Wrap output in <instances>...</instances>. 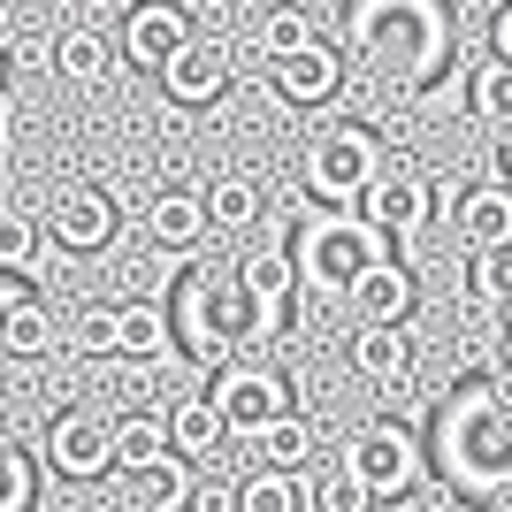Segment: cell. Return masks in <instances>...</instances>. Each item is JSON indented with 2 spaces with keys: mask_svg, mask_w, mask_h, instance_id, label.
Returning a JSON list of instances; mask_svg holds the SVG:
<instances>
[{
  "mask_svg": "<svg viewBox=\"0 0 512 512\" xmlns=\"http://www.w3.org/2000/svg\"><path fill=\"white\" fill-rule=\"evenodd\" d=\"M390 237L367 222L360 207H329V214H306L299 230H291V260H299V276L314 283L321 299H344L352 276H360L367 260H383Z\"/></svg>",
  "mask_w": 512,
  "mask_h": 512,
  "instance_id": "4",
  "label": "cell"
},
{
  "mask_svg": "<svg viewBox=\"0 0 512 512\" xmlns=\"http://www.w3.org/2000/svg\"><path fill=\"white\" fill-rule=\"evenodd\" d=\"M115 54H123V46L107 39L100 23H62V39L46 46V62H54V77H62V85H107Z\"/></svg>",
  "mask_w": 512,
  "mask_h": 512,
  "instance_id": "16",
  "label": "cell"
},
{
  "mask_svg": "<svg viewBox=\"0 0 512 512\" xmlns=\"http://www.w3.org/2000/svg\"><path fill=\"white\" fill-rule=\"evenodd\" d=\"M39 497V467H31V451L0 444V512H31Z\"/></svg>",
  "mask_w": 512,
  "mask_h": 512,
  "instance_id": "34",
  "label": "cell"
},
{
  "mask_svg": "<svg viewBox=\"0 0 512 512\" xmlns=\"http://www.w3.org/2000/svg\"><path fill=\"white\" fill-rule=\"evenodd\" d=\"M253 444H260V467H291V474H299L306 459H314V451H321V428L306 421L299 406H291V413H276V421L260 428Z\"/></svg>",
  "mask_w": 512,
  "mask_h": 512,
  "instance_id": "23",
  "label": "cell"
},
{
  "mask_svg": "<svg viewBox=\"0 0 512 512\" xmlns=\"http://www.w3.org/2000/svg\"><path fill=\"white\" fill-rule=\"evenodd\" d=\"M352 207L375 222V230L390 237V245H406V237H421L428 222H436V199H428V176L413 169H375L367 176V192L352 199Z\"/></svg>",
  "mask_w": 512,
  "mask_h": 512,
  "instance_id": "10",
  "label": "cell"
},
{
  "mask_svg": "<svg viewBox=\"0 0 512 512\" xmlns=\"http://www.w3.org/2000/svg\"><path fill=\"white\" fill-rule=\"evenodd\" d=\"M505 329H512V299H505Z\"/></svg>",
  "mask_w": 512,
  "mask_h": 512,
  "instance_id": "41",
  "label": "cell"
},
{
  "mask_svg": "<svg viewBox=\"0 0 512 512\" xmlns=\"http://www.w3.org/2000/svg\"><path fill=\"white\" fill-rule=\"evenodd\" d=\"M115 222H123V207H115L107 184H62V192L46 199V237H54L62 253H107V245H115Z\"/></svg>",
  "mask_w": 512,
  "mask_h": 512,
  "instance_id": "8",
  "label": "cell"
},
{
  "mask_svg": "<svg viewBox=\"0 0 512 512\" xmlns=\"http://www.w3.org/2000/svg\"><path fill=\"white\" fill-rule=\"evenodd\" d=\"M192 8H176V0H130V16H123V62L130 69H146V77H161L169 69L176 46H192Z\"/></svg>",
  "mask_w": 512,
  "mask_h": 512,
  "instance_id": "11",
  "label": "cell"
},
{
  "mask_svg": "<svg viewBox=\"0 0 512 512\" xmlns=\"http://www.w3.org/2000/svg\"><path fill=\"white\" fill-rule=\"evenodd\" d=\"M467 299H474V306H505V299H512V245H497V253H474V268H467Z\"/></svg>",
  "mask_w": 512,
  "mask_h": 512,
  "instance_id": "32",
  "label": "cell"
},
{
  "mask_svg": "<svg viewBox=\"0 0 512 512\" xmlns=\"http://www.w3.org/2000/svg\"><path fill=\"white\" fill-rule=\"evenodd\" d=\"M268 77H276V92L291 107H329L344 92V54L329 39L299 46V54H283V62H268Z\"/></svg>",
  "mask_w": 512,
  "mask_h": 512,
  "instance_id": "12",
  "label": "cell"
},
{
  "mask_svg": "<svg viewBox=\"0 0 512 512\" xmlns=\"http://www.w3.org/2000/svg\"><path fill=\"white\" fill-rule=\"evenodd\" d=\"M352 367H360L367 383H406L413 375V337L406 321H360V337H352Z\"/></svg>",
  "mask_w": 512,
  "mask_h": 512,
  "instance_id": "18",
  "label": "cell"
},
{
  "mask_svg": "<svg viewBox=\"0 0 512 512\" xmlns=\"http://www.w3.org/2000/svg\"><path fill=\"white\" fill-rule=\"evenodd\" d=\"M260 207H268V192H260L253 176H214V184H207V222L222 237H245L260 222Z\"/></svg>",
  "mask_w": 512,
  "mask_h": 512,
  "instance_id": "24",
  "label": "cell"
},
{
  "mask_svg": "<svg viewBox=\"0 0 512 512\" xmlns=\"http://www.w3.org/2000/svg\"><path fill=\"white\" fill-rule=\"evenodd\" d=\"M505 367H512V329H505Z\"/></svg>",
  "mask_w": 512,
  "mask_h": 512,
  "instance_id": "39",
  "label": "cell"
},
{
  "mask_svg": "<svg viewBox=\"0 0 512 512\" xmlns=\"http://www.w3.org/2000/svg\"><path fill=\"white\" fill-rule=\"evenodd\" d=\"M436 459L459 497H497L512 490V367L505 383H459L436 413Z\"/></svg>",
  "mask_w": 512,
  "mask_h": 512,
  "instance_id": "2",
  "label": "cell"
},
{
  "mask_svg": "<svg viewBox=\"0 0 512 512\" xmlns=\"http://www.w3.org/2000/svg\"><path fill=\"white\" fill-rule=\"evenodd\" d=\"M169 321H176V344H184L192 367H230L237 344L283 337L291 306H260L237 268H184V283H176V299H169Z\"/></svg>",
  "mask_w": 512,
  "mask_h": 512,
  "instance_id": "1",
  "label": "cell"
},
{
  "mask_svg": "<svg viewBox=\"0 0 512 512\" xmlns=\"http://www.w3.org/2000/svg\"><path fill=\"white\" fill-rule=\"evenodd\" d=\"M490 54H505V62H512V0L490 16Z\"/></svg>",
  "mask_w": 512,
  "mask_h": 512,
  "instance_id": "37",
  "label": "cell"
},
{
  "mask_svg": "<svg viewBox=\"0 0 512 512\" xmlns=\"http://www.w3.org/2000/svg\"><path fill=\"white\" fill-rule=\"evenodd\" d=\"M505 176H512V146H505Z\"/></svg>",
  "mask_w": 512,
  "mask_h": 512,
  "instance_id": "42",
  "label": "cell"
},
{
  "mask_svg": "<svg viewBox=\"0 0 512 512\" xmlns=\"http://www.w3.org/2000/svg\"><path fill=\"white\" fill-rule=\"evenodd\" d=\"M0 85H8V54H0Z\"/></svg>",
  "mask_w": 512,
  "mask_h": 512,
  "instance_id": "40",
  "label": "cell"
},
{
  "mask_svg": "<svg viewBox=\"0 0 512 512\" xmlns=\"http://www.w3.org/2000/svg\"><path fill=\"white\" fill-rule=\"evenodd\" d=\"M352 54L375 62L383 77H398L406 92H421L451 54L444 0H360L352 8Z\"/></svg>",
  "mask_w": 512,
  "mask_h": 512,
  "instance_id": "3",
  "label": "cell"
},
{
  "mask_svg": "<svg viewBox=\"0 0 512 512\" xmlns=\"http://www.w3.org/2000/svg\"><path fill=\"white\" fill-rule=\"evenodd\" d=\"M54 314H46V299L39 291H23L16 299V314H8V360H46V352H54Z\"/></svg>",
  "mask_w": 512,
  "mask_h": 512,
  "instance_id": "26",
  "label": "cell"
},
{
  "mask_svg": "<svg viewBox=\"0 0 512 512\" xmlns=\"http://www.w3.org/2000/svg\"><path fill=\"white\" fill-rule=\"evenodd\" d=\"M115 360L169 367V360H176V321H169V306H153V299H130V306H123V344H115Z\"/></svg>",
  "mask_w": 512,
  "mask_h": 512,
  "instance_id": "21",
  "label": "cell"
},
{
  "mask_svg": "<svg viewBox=\"0 0 512 512\" xmlns=\"http://www.w3.org/2000/svg\"><path fill=\"white\" fill-rule=\"evenodd\" d=\"M314 8H299V0H276L268 16H260V62H283V54H299V46H314Z\"/></svg>",
  "mask_w": 512,
  "mask_h": 512,
  "instance_id": "25",
  "label": "cell"
},
{
  "mask_svg": "<svg viewBox=\"0 0 512 512\" xmlns=\"http://www.w3.org/2000/svg\"><path fill=\"white\" fill-rule=\"evenodd\" d=\"M214 406H222L230 436H245V444H253L276 413H291V375H283V367H245V360H230V367H214Z\"/></svg>",
  "mask_w": 512,
  "mask_h": 512,
  "instance_id": "6",
  "label": "cell"
},
{
  "mask_svg": "<svg viewBox=\"0 0 512 512\" xmlns=\"http://www.w3.org/2000/svg\"><path fill=\"white\" fill-rule=\"evenodd\" d=\"M0 8H8V16H16V8H31V0H0Z\"/></svg>",
  "mask_w": 512,
  "mask_h": 512,
  "instance_id": "38",
  "label": "cell"
},
{
  "mask_svg": "<svg viewBox=\"0 0 512 512\" xmlns=\"http://www.w3.org/2000/svg\"><path fill=\"white\" fill-rule=\"evenodd\" d=\"M23 291H31V283L0 268V360H8V314H16V299H23Z\"/></svg>",
  "mask_w": 512,
  "mask_h": 512,
  "instance_id": "36",
  "label": "cell"
},
{
  "mask_svg": "<svg viewBox=\"0 0 512 512\" xmlns=\"http://www.w3.org/2000/svg\"><path fill=\"white\" fill-rule=\"evenodd\" d=\"M69 344H77L85 360H115V344H123V306H85V314L69 321Z\"/></svg>",
  "mask_w": 512,
  "mask_h": 512,
  "instance_id": "31",
  "label": "cell"
},
{
  "mask_svg": "<svg viewBox=\"0 0 512 512\" xmlns=\"http://www.w3.org/2000/svg\"><path fill=\"white\" fill-rule=\"evenodd\" d=\"M237 276H245V291H253L260 306H291V291H299V260H291V253H245V260H237Z\"/></svg>",
  "mask_w": 512,
  "mask_h": 512,
  "instance_id": "28",
  "label": "cell"
},
{
  "mask_svg": "<svg viewBox=\"0 0 512 512\" xmlns=\"http://www.w3.org/2000/svg\"><path fill=\"white\" fill-rule=\"evenodd\" d=\"M46 467L62 474V482H100L115 474V421L92 406H69L62 421L46 428Z\"/></svg>",
  "mask_w": 512,
  "mask_h": 512,
  "instance_id": "9",
  "label": "cell"
},
{
  "mask_svg": "<svg viewBox=\"0 0 512 512\" xmlns=\"http://www.w3.org/2000/svg\"><path fill=\"white\" fill-rule=\"evenodd\" d=\"M207 192H184V184H169V192L146 199V245H161V253H192V245H207Z\"/></svg>",
  "mask_w": 512,
  "mask_h": 512,
  "instance_id": "14",
  "label": "cell"
},
{
  "mask_svg": "<svg viewBox=\"0 0 512 512\" xmlns=\"http://www.w3.org/2000/svg\"><path fill=\"white\" fill-rule=\"evenodd\" d=\"M153 451H169V413H130V421H115V474L146 467Z\"/></svg>",
  "mask_w": 512,
  "mask_h": 512,
  "instance_id": "29",
  "label": "cell"
},
{
  "mask_svg": "<svg viewBox=\"0 0 512 512\" xmlns=\"http://www.w3.org/2000/svg\"><path fill=\"white\" fill-rule=\"evenodd\" d=\"M161 92H169L176 107H214L222 92H230V54L214 39H192V46H176L169 69H161Z\"/></svg>",
  "mask_w": 512,
  "mask_h": 512,
  "instance_id": "13",
  "label": "cell"
},
{
  "mask_svg": "<svg viewBox=\"0 0 512 512\" xmlns=\"http://www.w3.org/2000/svg\"><path fill=\"white\" fill-rule=\"evenodd\" d=\"M451 230H459L467 253H497V245H512V176H505V184H474V192H459Z\"/></svg>",
  "mask_w": 512,
  "mask_h": 512,
  "instance_id": "15",
  "label": "cell"
},
{
  "mask_svg": "<svg viewBox=\"0 0 512 512\" xmlns=\"http://www.w3.org/2000/svg\"><path fill=\"white\" fill-rule=\"evenodd\" d=\"M344 467L360 474L375 497H413V482H421V451H413V428H398V421L360 428V436L344 444Z\"/></svg>",
  "mask_w": 512,
  "mask_h": 512,
  "instance_id": "7",
  "label": "cell"
},
{
  "mask_svg": "<svg viewBox=\"0 0 512 512\" xmlns=\"http://www.w3.org/2000/svg\"><path fill=\"white\" fill-rule=\"evenodd\" d=\"M344 299H352V314H360V321H406L413 314V268H398L390 253L367 260Z\"/></svg>",
  "mask_w": 512,
  "mask_h": 512,
  "instance_id": "17",
  "label": "cell"
},
{
  "mask_svg": "<svg viewBox=\"0 0 512 512\" xmlns=\"http://www.w3.org/2000/svg\"><path fill=\"white\" fill-rule=\"evenodd\" d=\"M375 169H383V138L367 123H329L299 146V184L314 199H329V207H352Z\"/></svg>",
  "mask_w": 512,
  "mask_h": 512,
  "instance_id": "5",
  "label": "cell"
},
{
  "mask_svg": "<svg viewBox=\"0 0 512 512\" xmlns=\"http://www.w3.org/2000/svg\"><path fill=\"white\" fill-rule=\"evenodd\" d=\"M192 512H237V482H222V474H192Z\"/></svg>",
  "mask_w": 512,
  "mask_h": 512,
  "instance_id": "35",
  "label": "cell"
},
{
  "mask_svg": "<svg viewBox=\"0 0 512 512\" xmlns=\"http://www.w3.org/2000/svg\"><path fill=\"white\" fill-rule=\"evenodd\" d=\"M367 497H375V490H367V482H360L352 467H337V474H314V482H306V505H314V512H360Z\"/></svg>",
  "mask_w": 512,
  "mask_h": 512,
  "instance_id": "33",
  "label": "cell"
},
{
  "mask_svg": "<svg viewBox=\"0 0 512 512\" xmlns=\"http://www.w3.org/2000/svg\"><path fill=\"white\" fill-rule=\"evenodd\" d=\"M130 505H146V512H176V505H192V459L184 451H153L146 467H130Z\"/></svg>",
  "mask_w": 512,
  "mask_h": 512,
  "instance_id": "20",
  "label": "cell"
},
{
  "mask_svg": "<svg viewBox=\"0 0 512 512\" xmlns=\"http://www.w3.org/2000/svg\"><path fill=\"white\" fill-rule=\"evenodd\" d=\"M46 245H54V237H46V214L0 199V268H8V276H31L46 260Z\"/></svg>",
  "mask_w": 512,
  "mask_h": 512,
  "instance_id": "22",
  "label": "cell"
},
{
  "mask_svg": "<svg viewBox=\"0 0 512 512\" xmlns=\"http://www.w3.org/2000/svg\"><path fill=\"white\" fill-rule=\"evenodd\" d=\"M169 444L184 451V459H214V451L230 444V421L214 406V390H184L169 406Z\"/></svg>",
  "mask_w": 512,
  "mask_h": 512,
  "instance_id": "19",
  "label": "cell"
},
{
  "mask_svg": "<svg viewBox=\"0 0 512 512\" xmlns=\"http://www.w3.org/2000/svg\"><path fill=\"white\" fill-rule=\"evenodd\" d=\"M467 107L482 115V123L512 130V62H505V54H490V62L474 69V85H467Z\"/></svg>",
  "mask_w": 512,
  "mask_h": 512,
  "instance_id": "30",
  "label": "cell"
},
{
  "mask_svg": "<svg viewBox=\"0 0 512 512\" xmlns=\"http://www.w3.org/2000/svg\"><path fill=\"white\" fill-rule=\"evenodd\" d=\"M306 505V482L291 467H260L237 482V512H299Z\"/></svg>",
  "mask_w": 512,
  "mask_h": 512,
  "instance_id": "27",
  "label": "cell"
}]
</instances>
